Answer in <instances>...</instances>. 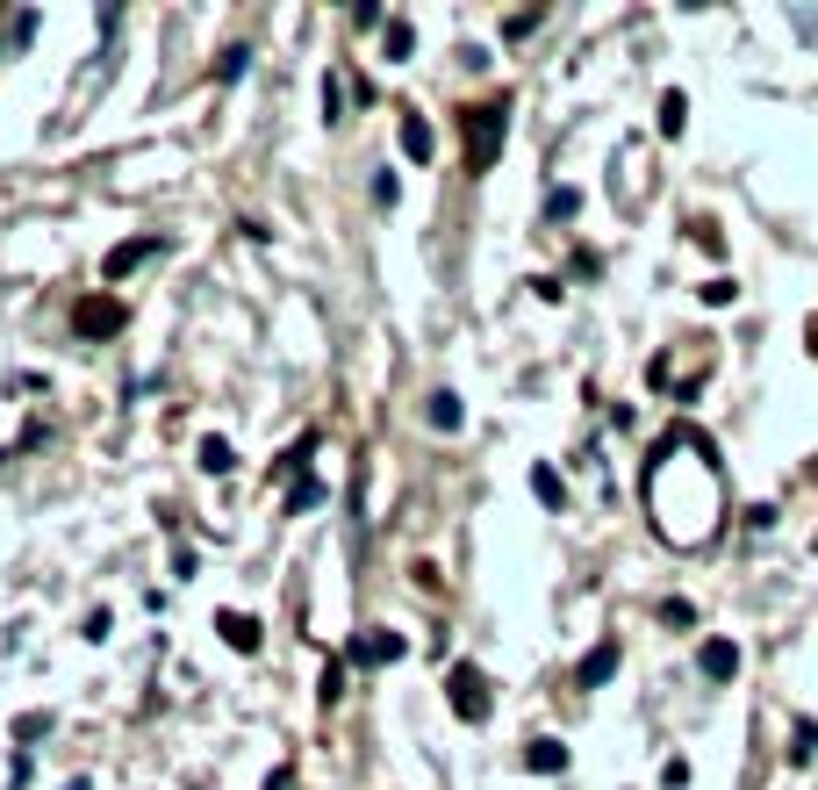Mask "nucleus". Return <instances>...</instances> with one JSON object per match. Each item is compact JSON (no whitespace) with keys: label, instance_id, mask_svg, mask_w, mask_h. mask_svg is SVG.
<instances>
[{"label":"nucleus","instance_id":"1","mask_svg":"<svg viewBox=\"0 0 818 790\" xmlns=\"http://www.w3.org/2000/svg\"><path fill=\"white\" fill-rule=\"evenodd\" d=\"M460 122H467V172H489L495 144L510 130V101H481V108H467Z\"/></svg>","mask_w":818,"mask_h":790},{"label":"nucleus","instance_id":"2","mask_svg":"<svg viewBox=\"0 0 818 790\" xmlns=\"http://www.w3.org/2000/svg\"><path fill=\"white\" fill-rule=\"evenodd\" d=\"M453 711H460V719H489V683H481L474 661L453 669Z\"/></svg>","mask_w":818,"mask_h":790},{"label":"nucleus","instance_id":"3","mask_svg":"<svg viewBox=\"0 0 818 790\" xmlns=\"http://www.w3.org/2000/svg\"><path fill=\"white\" fill-rule=\"evenodd\" d=\"M122 316H130L122 302H80V310H72V324H80L86 338H101V331H122Z\"/></svg>","mask_w":818,"mask_h":790},{"label":"nucleus","instance_id":"4","mask_svg":"<svg viewBox=\"0 0 818 790\" xmlns=\"http://www.w3.org/2000/svg\"><path fill=\"white\" fill-rule=\"evenodd\" d=\"M352 661H402V639L395 633H366V639H352Z\"/></svg>","mask_w":818,"mask_h":790},{"label":"nucleus","instance_id":"5","mask_svg":"<svg viewBox=\"0 0 818 790\" xmlns=\"http://www.w3.org/2000/svg\"><path fill=\"white\" fill-rule=\"evenodd\" d=\"M733 669H739V647H733V639H711V647H703V675H711V683H725Z\"/></svg>","mask_w":818,"mask_h":790},{"label":"nucleus","instance_id":"6","mask_svg":"<svg viewBox=\"0 0 818 790\" xmlns=\"http://www.w3.org/2000/svg\"><path fill=\"white\" fill-rule=\"evenodd\" d=\"M431 424H438V431H460L467 424V410H460V395H453V388L431 395Z\"/></svg>","mask_w":818,"mask_h":790},{"label":"nucleus","instance_id":"7","mask_svg":"<svg viewBox=\"0 0 818 790\" xmlns=\"http://www.w3.org/2000/svg\"><path fill=\"white\" fill-rule=\"evenodd\" d=\"M611 669H617V639H603V647L589 654V661H581V690H597V683H603V675H611Z\"/></svg>","mask_w":818,"mask_h":790},{"label":"nucleus","instance_id":"8","mask_svg":"<svg viewBox=\"0 0 818 790\" xmlns=\"http://www.w3.org/2000/svg\"><path fill=\"white\" fill-rule=\"evenodd\" d=\"M222 639H230L238 654H252V647H258V625L244 619V611H222Z\"/></svg>","mask_w":818,"mask_h":790},{"label":"nucleus","instance_id":"9","mask_svg":"<svg viewBox=\"0 0 818 790\" xmlns=\"http://www.w3.org/2000/svg\"><path fill=\"white\" fill-rule=\"evenodd\" d=\"M402 152L409 158H431V122L424 116H402Z\"/></svg>","mask_w":818,"mask_h":790},{"label":"nucleus","instance_id":"10","mask_svg":"<svg viewBox=\"0 0 818 790\" xmlns=\"http://www.w3.org/2000/svg\"><path fill=\"white\" fill-rule=\"evenodd\" d=\"M525 762H531L539 776H545V769H567V747H561V740H531V755H525Z\"/></svg>","mask_w":818,"mask_h":790},{"label":"nucleus","instance_id":"11","mask_svg":"<svg viewBox=\"0 0 818 790\" xmlns=\"http://www.w3.org/2000/svg\"><path fill=\"white\" fill-rule=\"evenodd\" d=\"M152 252H158V238H136V244H122V252L108 259V280H116V274H130L136 259H152Z\"/></svg>","mask_w":818,"mask_h":790},{"label":"nucleus","instance_id":"12","mask_svg":"<svg viewBox=\"0 0 818 790\" xmlns=\"http://www.w3.org/2000/svg\"><path fill=\"white\" fill-rule=\"evenodd\" d=\"M230 460H238V453L222 446V439H202V467L208 475H230Z\"/></svg>","mask_w":818,"mask_h":790},{"label":"nucleus","instance_id":"13","mask_svg":"<svg viewBox=\"0 0 818 790\" xmlns=\"http://www.w3.org/2000/svg\"><path fill=\"white\" fill-rule=\"evenodd\" d=\"M682 116H689V101H682V94H667V101H661V130H667V137L682 130Z\"/></svg>","mask_w":818,"mask_h":790},{"label":"nucleus","instance_id":"14","mask_svg":"<svg viewBox=\"0 0 818 790\" xmlns=\"http://www.w3.org/2000/svg\"><path fill=\"white\" fill-rule=\"evenodd\" d=\"M531 489H539V503H561V475H553V467H539V475H531Z\"/></svg>","mask_w":818,"mask_h":790},{"label":"nucleus","instance_id":"15","mask_svg":"<svg viewBox=\"0 0 818 790\" xmlns=\"http://www.w3.org/2000/svg\"><path fill=\"white\" fill-rule=\"evenodd\" d=\"M244 58H252V51H222V65H216V80H222V86H230V80H244Z\"/></svg>","mask_w":818,"mask_h":790},{"label":"nucleus","instance_id":"16","mask_svg":"<svg viewBox=\"0 0 818 790\" xmlns=\"http://www.w3.org/2000/svg\"><path fill=\"white\" fill-rule=\"evenodd\" d=\"M65 790H94V783H65Z\"/></svg>","mask_w":818,"mask_h":790}]
</instances>
